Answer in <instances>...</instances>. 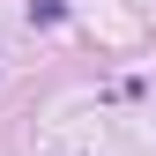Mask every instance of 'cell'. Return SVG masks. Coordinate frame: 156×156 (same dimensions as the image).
Here are the masks:
<instances>
[{"mask_svg": "<svg viewBox=\"0 0 156 156\" xmlns=\"http://www.w3.org/2000/svg\"><path fill=\"white\" fill-rule=\"evenodd\" d=\"M60 15H67L60 0H30V23H60Z\"/></svg>", "mask_w": 156, "mask_h": 156, "instance_id": "1", "label": "cell"}]
</instances>
